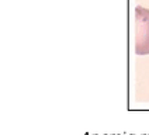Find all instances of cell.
Listing matches in <instances>:
<instances>
[{"label":"cell","instance_id":"6da1fadb","mask_svg":"<svg viewBox=\"0 0 149 135\" xmlns=\"http://www.w3.org/2000/svg\"><path fill=\"white\" fill-rule=\"evenodd\" d=\"M134 51L136 55H149V10L141 6L134 14Z\"/></svg>","mask_w":149,"mask_h":135}]
</instances>
